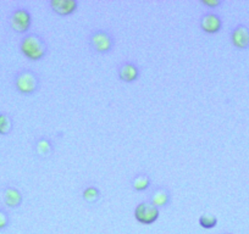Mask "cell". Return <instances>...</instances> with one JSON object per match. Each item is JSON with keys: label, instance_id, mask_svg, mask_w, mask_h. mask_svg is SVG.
I'll return each instance as SVG.
<instances>
[{"label": "cell", "instance_id": "obj_1", "mask_svg": "<svg viewBox=\"0 0 249 234\" xmlns=\"http://www.w3.org/2000/svg\"><path fill=\"white\" fill-rule=\"evenodd\" d=\"M20 50L30 60L39 61L47 55L48 45L40 35L30 33V34H26L21 40Z\"/></svg>", "mask_w": 249, "mask_h": 234}, {"label": "cell", "instance_id": "obj_2", "mask_svg": "<svg viewBox=\"0 0 249 234\" xmlns=\"http://www.w3.org/2000/svg\"><path fill=\"white\" fill-rule=\"evenodd\" d=\"M16 90L23 95H31L39 88V77L31 70H21L14 78Z\"/></svg>", "mask_w": 249, "mask_h": 234}, {"label": "cell", "instance_id": "obj_3", "mask_svg": "<svg viewBox=\"0 0 249 234\" xmlns=\"http://www.w3.org/2000/svg\"><path fill=\"white\" fill-rule=\"evenodd\" d=\"M31 25H32V16L26 8H18L11 13L10 26L16 33L25 34L30 31Z\"/></svg>", "mask_w": 249, "mask_h": 234}, {"label": "cell", "instance_id": "obj_4", "mask_svg": "<svg viewBox=\"0 0 249 234\" xmlns=\"http://www.w3.org/2000/svg\"><path fill=\"white\" fill-rule=\"evenodd\" d=\"M159 216V209L154 206L150 201L140 202L135 209V218L142 224H147V226L153 224L154 222L158 221Z\"/></svg>", "mask_w": 249, "mask_h": 234}, {"label": "cell", "instance_id": "obj_5", "mask_svg": "<svg viewBox=\"0 0 249 234\" xmlns=\"http://www.w3.org/2000/svg\"><path fill=\"white\" fill-rule=\"evenodd\" d=\"M90 47L100 54H107V52L111 51L112 47H114V38L111 37L110 33L107 31H95L90 34L89 37Z\"/></svg>", "mask_w": 249, "mask_h": 234}, {"label": "cell", "instance_id": "obj_6", "mask_svg": "<svg viewBox=\"0 0 249 234\" xmlns=\"http://www.w3.org/2000/svg\"><path fill=\"white\" fill-rule=\"evenodd\" d=\"M1 198H3L4 204L9 209H18L22 205L23 201L22 193L14 185H5L1 190Z\"/></svg>", "mask_w": 249, "mask_h": 234}, {"label": "cell", "instance_id": "obj_7", "mask_svg": "<svg viewBox=\"0 0 249 234\" xmlns=\"http://www.w3.org/2000/svg\"><path fill=\"white\" fill-rule=\"evenodd\" d=\"M221 18L215 13H207L200 18V28L209 34H215V33L219 32L221 30Z\"/></svg>", "mask_w": 249, "mask_h": 234}, {"label": "cell", "instance_id": "obj_8", "mask_svg": "<svg viewBox=\"0 0 249 234\" xmlns=\"http://www.w3.org/2000/svg\"><path fill=\"white\" fill-rule=\"evenodd\" d=\"M49 5L52 10L60 16L72 15L78 8L76 0H52Z\"/></svg>", "mask_w": 249, "mask_h": 234}, {"label": "cell", "instance_id": "obj_9", "mask_svg": "<svg viewBox=\"0 0 249 234\" xmlns=\"http://www.w3.org/2000/svg\"><path fill=\"white\" fill-rule=\"evenodd\" d=\"M117 75L121 81L126 83H132L140 77V68L133 63H124L117 68Z\"/></svg>", "mask_w": 249, "mask_h": 234}, {"label": "cell", "instance_id": "obj_10", "mask_svg": "<svg viewBox=\"0 0 249 234\" xmlns=\"http://www.w3.org/2000/svg\"><path fill=\"white\" fill-rule=\"evenodd\" d=\"M232 43L238 49H246L249 45V30L246 26H237L231 34Z\"/></svg>", "mask_w": 249, "mask_h": 234}, {"label": "cell", "instance_id": "obj_11", "mask_svg": "<svg viewBox=\"0 0 249 234\" xmlns=\"http://www.w3.org/2000/svg\"><path fill=\"white\" fill-rule=\"evenodd\" d=\"M170 201H171V194H170L169 189L165 187H158L150 194V202L158 209L166 207L170 204Z\"/></svg>", "mask_w": 249, "mask_h": 234}, {"label": "cell", "instance_id": "obj_12", "mask_svg": "<svg viewBox=\"0 0 249 234\" xmlns=\"http://www.w3.org/2000/svg\"><path fill=\"white\" fill-rule=\"evenodd\" d=\"M54 145L47 137H40L35 143V151L39 157H48L53 154Z\"/></svg>", "mask_w": 249, "mask_h": 234}, {"label": "cell", "instance_id": "obj_13", "mask_svg": "<svg viewBox=\"0 0 249 234\" xmlns=\"http://www.w3.org/2000/svg\"><path fill=\"white\" fill-rule=\"evenodd\" d=\"M132 188L136 192H144L152 184V180L147 173H140L136 174L135 177L132 178Z\"/></svg>", "mask_w": 249, "mask_h": 234}, {"label": "cell", "instance_id": "obj_14", "mask_svg": "<svg viewBox=\"0 0 249 234\" xmlns=\"http://www.w3.org/2000/svg\"><path fill=\"white\" fill-rule=\"evenodd\" d=\"M100 197H102V194H100V190L98 189L95 185H88V187H86L85 189H83L82 198H83V200L87 202V204H89V205L97 204V202L99 201Z\"/></svg>", "mask_w": 249, "mask_h": 234}, {"label": "cell", "instance_id": "obj_15", "mask_svg": "<svg viewBox=\"0 0 249 234\" xmlns=\"http://www.w3.org/2000/svg\"><path fill=\"white\" fill-rule=\"evenodd\" d=\"M14 122L10 115L0 112V135H8L13 131Z\"/></svg>", "mask_w": 249, "mask_h": 234}, {"label": "cell", "instance_id": "obj_16", "mask_svg": "<svg viewBox=\"0 0 249 234\" xmlns=\"http://www.w3.org/2000/svg\"><path fill=\"white\" fill-rule=\"evenodd\" d=\"M200 227L205 229H213L217 226V217L214 215H203L199 217Z\"/></svg>", "mask_w": 249, "mask_h": 234}, {"label": "cell", "instance_id": "obj_17", "mask_svg": "<svg viewBox=\"0 0 249 234\" xmlns=\"http://www.w3.org/2000/svg\"><path fill=\"white\" fill-rule=\"evenodd\" d=\"M10 224V216H9L8 211L3 207H0V231L8 228Z\"/></svg>", "mask_w": 249, "mask_h": 234}, {"label": "cell", "instance_id": "obj_18", "mask_svg": "<svg viewBox=\"0 0 249 234\" xmlns=\"http://www.w3.org/2000/svg\"><path fill=\"white\" fill-rule=\"evenodd\" d=\"M200 4L207 6V8L215 9L217 8V6L221 5V1H220V0H200Z\"/></svg>", "mask_w": 249, "mask_h": 234}, {"label": "cell", "instance_id": "obj_19", "mask_svg": "<svg viewBox=\"0 0 249 234\" xmlns=\"http://www.w3.org/2000/svg\"><path fill=\"white\" fill-rule=\"evenodd\" d=\"M225 234H231V233H225Z\"/></svg>", "mask_w": 249, "mask_h": 234}]
</instances>
